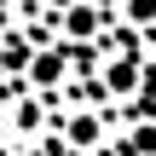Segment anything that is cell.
<instances>
[{"label": "cell", "mask_w": 156, "mask_h": 156, "mask_svg": "<svg viewBox=\"0 0 156 156\" xmlns=\"http://www.w3.org/2000/svg\"><path fill=\"white\" fill-rule=\"evenodd\" d=\"M69 139H75V145H93V139H98V122H93V116H69Z\"/></svg>", "instance_id": "obj_1"}, {"label": "cell", "mask_w": 156, "mask_h": 156, "mask_svg": "<svg viewBox=\"0 0 156 156\" xmlns=\"http://www.w3.org/2000/svg\"><path fill=\"white\" fill-rule=\"evenodd\" d=\"M110 93H133V64H110Z\"/></svg>", "instance_id": "obj_2"}]
</instances>
